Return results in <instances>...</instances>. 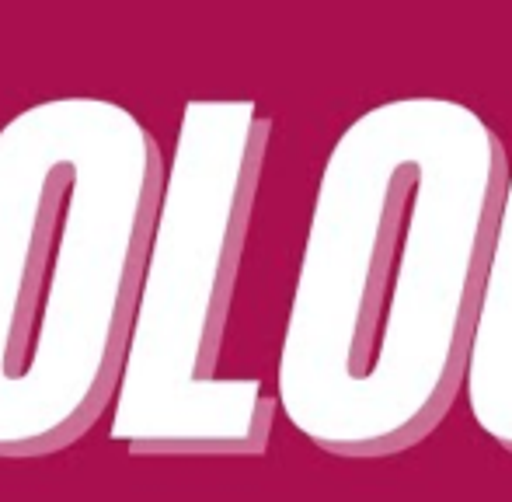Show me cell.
I'll use <instances>...</instances> for the list:
<instances>
[{
  "mask_svg": "<svg viewBox=\"0 0 512 502\" xmlns=\"http://www.w3.org/2000/svg\"><path fill=\"white\" fill-rule=\"evenodd\" d=\"M272 119L248 98H192L178 119L126 328L108 436L143 457L265 454L276 398L223 377L237 272Z\"/></svg>",
  "mask_w": 512,
  "mask_h": 502,
  "instance_id": "obj_3",
  "label": "cell"
},
{
  "mask_svg": "<svg viewBox=\"0 0 512 502\" xmlns=\"http://www.w3.org/2000/svg\"><path fill=\"white\" fill-rule=\"evenodd\" d=\"M164 154L129 105L63 95L0 123V457L74 447L108 412Z\"/></svg>",
  "mask_w": 512,
  "mask_h": 502,
  "instance_id": "obj_2",
  "label": "cell"
},
{
  "mask_svg": "<svg viewBox=\"0 0 512 502\" xmlns=\"http://www.w3.org/2000/svg\"><path fill=\"white\" fill-rule=\"evenodd\" d=\"M464 394L481 433L512 454V161L481 283Z\"/></svg>",
  "mask_w": 512,
  "mask_h": 502,
  "instance_id": "obj_4",
  "label": "cell"
},
{
  "mask_svg": "<svg viewBox=\"0 0 512 502\" xmlns=\"http://www.w3.org/2000/svg\"><path fill=\"white\" fill-rule=\"evenodd\" d=\"M509 175L471 105L359 112L324 157L276 363V412L349 461L418 447L464 391Z\"/></svg>",
  "mask_w": 512,
  "mask_h": 502,
  "instance_id": "obj_1",
  "label": "cell"
}]
</instances>
